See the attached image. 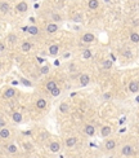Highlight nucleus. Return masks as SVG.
Here are the masks:
<instances>
[{"label": "nucleus", "mask_w": 139, "mask_h": 158, "mask_svg": "<svg viewBox=\"0 0 139 158\" xmlns=\"http://www.w3.org/2000/svg\"><path fill=\"white\" fill-rule=\"evenodd\" d=\"M23 83H25L26 86H31V83H30V82H27V80H23Z\"/></svg>", "instance_id": "35"}, {"label": "nucleus", "mask_w": 139, "mask_h": 158, "mask_svg": "<svg viewBox=\"0 0 139 158\" xmlns=\"http://www.w3.org/2000/svg\"><path fill=\"white\" fill-rule=\"evenodd\" d=\"M49 149H50L52 153H57V152H59L61 145H59V143H58V141H53V143H50Z\"/></svg>", "instance_id": "1"}, {"label": "nucleus", "mask_w": 139, "mask_h": 158, "mask_svg": "<svg viewBox=\"0 0 139 158\" xmlns=\"http://www.w3.org/2000/svg\"><path fill=\"white\" fill-rule=\"evenodd\" d=\"M8 9H9V4L8 3H1V10L3 12H7Z\"/></svg>", "instance_id": "26"}, {"label": "nucleus", "mask_w": 139, "mask_h": 158, "mask_svg": "<svg viewBox=\"0 0 139 158\" xmlns=\"http://www.w3.org/2000/svg\"><path fill=\"white\" fill-rule=\"evenodd\" d=\"M27 31L32 34V35H36V34H39V29L36 26H30V27H27Z\"/></svg>", "instance_id": "17"}, {"label": "nucleus", "mask_w": 139, "mask_h": 158, "mask_svg": "<svg viewBox=\"0 0 139 158\" xmlns=\"http://www.w3.org/2000/svg\"><path fill=\"white\" fill-rule=\"evenodd\" d=\"M41 73H43V74H48V73H49V67L48 66H43L41 67Z\"/></svg>", "instance_id": "28"}, {"label": "nucleus", "mask_w": 139, "mask_h": 158, "mask_svg": "<svg viewBox=\"0 0 139 158\" xmlns=\"http://www.w3.org/2000/svg\"><path fill=\"white\" fill-rule=\"evenodd\" d=\"M115 146H116L115 140H108V141H106V149H107V150H112V149H115Z\"/></svg>", "instance_id": "8"}, {"label": "nucleus", "mask_w": 139, "mask_h": 158, "mask_svg": "<svg viewBox=\"0 0 139 158\" xmlns=\"http://www.w3.org/2000/svg\"><path fill=\"white\" fill-rule=\"evenodd\" d=\"M1 122H0V125H1V127H4V125H5V121H4V118H1V119H0Z\"/></svg>", "instance_id": "33"}, {"label": "nucleus", "mask_w": 139, "mask_h": 158, "mask_svg": "<svg viewBox=\"0 0 139 158\" xmlns=\"http://www.w3.org/2000/svg\"><path fill=\"white\" fill-rule=\"evenodd\" d=\"M130 40L133 43H139V34H137V32L130 34Z\"/></svg>", "instance_id": "18"}, {"label": "nucleus", "mask_w": 139, "mask_h": 158, "mask_svg": "<svg viewBox=\"0 0 139 158\" xmlns=\"http://www.w3.org/2000/svg\"><path fill=\"white\" fill-rule=\"evenodd\" d=\"M129 91L130 92H138L139 91V83L138 82H130L129 83Z\"/></svg>", "instance_id": "3"}, {"label": "nucleus", "mask_w": 139, "mask_h": 158, "mask_svg": "<svg viewBox=\"0 0 139 158\" xmlns=\"http://www.w3.org/2000/svg\"><path fill=\"white\" fill-rule=\"evenodd\" d=\"M93 40H94V35L90 34V32L85 34V35L83 36V42H85V43H91Z\"/></svg>", "instance_id": "5"}, {"label": "nucleus", "mask_w": 139, "mask_h": 158, "mask_svg": "<svg viewBox=\"0 0 139 158\" xmlns=\"http://www.w3.org/2000/svg\"><path fill=\"white\" fill-rule=\"evenodd\" d=\"M138 131H139V127H138Z\"/></svg>", "instance_id": "37"}, {"label": "nucleus", "mask_w": 139, "mask_h": 158, "mask_svg": "<svg viewBox=\"0 0 139 158\" xmlns=\"http://www.w3.org/2000/svg\"><path fill=\"white\" fill-rule=\"evenodd\" d=\"M53 18H54L55 21H59V20H61V17L58 16V14H54V16H53Z\"/></svg>", "instance_id": "31"}, {"label": "nucleus", "mask_w": 139, "mask_h": 158, "mask_svg": "<svg viewBox=\"0 0 139 158\" xmlns=\"http://www.w3.org/2000/svg\"><path fill=\"white\" fill-rule=\"evenodd\" d=\"M57 88V84H55V82H48V84H46V89H48V91H53V89H55Z\"/></svg>", "instance_id": "16"}, {"label": "nucleus", "mask_w": 139, "mask_h": 158, "mask_svg": "<svg viewBox=\"0 0 139 158\" xmlns=\"http://www.w3.org/2000/svg\"><path fill=\"white\" fill-rule=\"evenodd\" d=\"M124 56H125V57H127V58H131V52H130V51H125Z\"/></svg>", "instance_id": "29"}, {"label": "nucleus", "mask_w": 139, "mask_h": 158, "mask_svg": "<svg viewBox=\"0 0 139 158\" xmlns=\"http://www.w3.org/2000/svg\"><path fill=\"white\" fill-rule=\"evenodd\" d=\"M14 93H16V89H13V88H8L7 91L4 92V97H5V99L13 97V96H14Z\"/></svg>", "instance_id": "6"}, {"label": "nucleus", "mask_w": 139, "mask_h": 158, "mask_svg": "<svg viewBox=\"0 0 139 158\" xmlns=\"http://www.w3.org/2000/svg\"><path fill=\"white\" fill-rule=\"evenodd\" d=\"M31 49V44L30 43H23L22 44V51H23V52H28V51H30Z\"/></svg>", "instance_id": "21"}, {"label": "nucleus", "mask_w": 139, "mask_h": 158, "mask_svg": "<svg viewBox=\"0 0 139 158\" xmlns=\"http://www.w3.org/2000/svg\"><path fill=\"white\" fill-rule=\"evenodd\" d=\"M76 141H77L76 137H68V139L66 140V145L68 146V148H71V146H73L75 144H76Z\"/></svg>", "instance_id": "9"}, {"label": "nucleus", "mask_w": 139, "mask_h": 158, "mask_svg": "<svg viewBox=\"0 0 139 158\" xmlns=\"http://www.w3.org/2000/svg\"><path fill=\"white\" fill-rule=\"evenodd\" d=\"M121 153H122V156H131L133 154V148L130 145H125L122 146V149H121Z\"/></svg>", "instance_id": "2"}, {"label": "nucleus", "mask_w": 139, "mask_h": 158, "mask_svg": "<svg viewBox=\"0 0 139 158\" xmlns=\"http://www.w3.org/2000/svg\"><path fill=\"white\" fill-rule=\"evenodd\" d=\"M17 10H19V12H26L27 10V4L26 3H19L17 5Z\"/></svg>", "instance_id": "15"}, {"label": "nucleus", "mask_w": 139, "mask_h": 158, "mask_svg": "<svg viewBox=\"0 0 139 158\" xmlns=\"http://www.w3.org/2000/svg\"><path fill=\"white\" fill-rule=\"evenodd\" d=\"M83 57H84L85 60H89V58L91 57V52H90L89 49H85V51H84V53H83Z\"/></svg>", "instance_id": "23"}, {"label": "nucleus", "mask_w": 139, "mask_h": 158, "mask_svg": "<svg viewBox=\"0 0 139 158\" xmlns=\"http://www.w3.org/2000/svg\"><path fill=\"white\" fill-rule=\"evenodd\" d=\"M98 7H99V3H98L97 0H90L89 1V8L90 9H97Z\"/></svg>", "instance_id": "20"}, {"label": "nucleus", "mask_w": 139, "mask_h": 158, "mask_svg": "<svg viewBox=\"0 0 139 158\" xmlns=\"http://www.w3.org/2000/svg\"><path fill=\"white\" fill-rule=\"evenodd\" d=\"M7 152H9V153H17V152H18V149H17V146L14 145V144H10V145H8L7 146Z\"/></svg>", "instance_id": "13"}, {"label": "nucleus", "mask_w": 139, "mask_h": 158, "mask_svg": "<svg viewBox=\"0 0 139 158\" xmlns=\"http://www.w3.org/2000/svg\"><path fill=\"white\" fill-rule=\"evenodd\" d=\"M111 66H112V62L109 60H107V61H104V62H103V67H104V69H111Z\"/></svg>", "instance_id": "25"}, {"label": "nucleus", "mask_w": 139, "mask_h": 158, "mask_svg": "<svg viewBox=\"0 0 139 158\" xmlns=\"http://www.w3.org/2000/svg\"><path fill=\"white\" fill-rule=\"evenodd\" d=\"M58 51H59V47H58L57 44H54V46H50V48H49L50 54H57V53H58Z\"/></svg>", "instance_id": "19"}, {"label": "nucleus", "mask_w": 139, "mask_h": 158, "mask_svg": "<svg viewBox=\"0 0 139 158\" xmlns=\"http://www.w3.org/2000/svg\"><path fill=\"white\" fill-rule=\"evenodd\" d=\"M13 121H14V122H21V121H22L21 113H14V114H13Z\"/></svg>", "instance_id": "22"}, {"label": "nucleus", "mask_w": 139, "mask_h": 158, "mask_svg": "<svg viewBox=\"0 0 139 158\" xmlns=\"http://www.w3.org/2000/svg\"><path fill=\"white\" fill-rule=\"evenodd\" d=\"M36 106H37V109H44L46 106V101L44 99H39L36 101Z\"/></svg>", "instance_id": "10"}, {"label": "nucleus", "mask_w": 139, "mask_h": 158, "mask_svg": "<svg viewBox=\"0 0 139 158\" xmlns=\"http://www.w3.org/2000/svg\"><path fill=\"white\" fill-rule=\"evenodd\" d=\"M58 30V26L55 24H49L48 26H46V31L48 32H55Z\"/></svg>", "instance_id": "11"}, {"label": "nucleus", "mask_w": 139, "mask_h": 158, "mask_svg": "<svg viewBox=\"0 0 139 158\" xmlns=\"http://www.w3.org/2000/svg\"><path fill=\"white\" fill-rule=\"evenodd\" d=\"M101 133H102V136H103V137H107L108 135L111 133V127H108V126L103 127V128H102V132H101Z\"/></svg>", "instance_id": "12"}, {"label": "nucleus", "mask_w": 139, "mask_h": 158, "mask_svg": "<svg viewBox=\"0 0 139 158\" xmlns=\"http://www.w3.org/2000/svg\"><path fill=\"white\" fill-rule=\"evenodd\" d=\"M50 93L53 95V96H59V93H61V89H59V88H55V89H53V91H52Z\"/></svg>", "instance_id": "27"}, {"label": "nucleus", "mask_w": 139, "mask_h": 158, "mask_svg": "<svg viewBox=\"0 0 139 158\" xmlns=\"http://www.w3.org/2000/svg\"><path fill=\"white\" fill-rule=\"evenodd\" d=\"M94 127L93 126H86L85 127V133L86 135H89V136H93V135H94Z\"/></svg>", "instance_id": "14"}, {"label": "nucleus", "mask_w": 139, "mask_h": 158, "mask_svg": "<svg viewBox=\"0 0 139 158\" xmlns=\"http://www.w3.org/2000/svg\"><path fill=\"white\" fill-rule=\"evenodd\" d=\"M89 82H90V78H89V75L83 74V75L80 77V84H81V86H88V84H89Z\"/></svg>", "instance_id": "4"}, {"label": "nucleus", "mask_w": 139, "mask_h": 158, "mask_svg": "<svg viewBox=\"0 0 139 158\" xmlns=\"http://www.w3.org/2000/svg\"><path fill=\"white\" fill-rule=\"evenodd\" d=\"M135 100H137V103H139V96H137V99H135Z\"/></svg>", "instance_id": "36"}, {"label": "nucleus", "mask_w": 139, "mask_h": 158, "mask_svg": "<svg viewBox=\"0 0 139 158\" xmlns=\"http://www.w3.org/2000/svg\"><path fill=\"white\" fill-rule=\"evenodd\" d=\"M4 48H5V47H4V44H0V51H1V52L4 51Z\"/></svg>", "instance_id": "34"}, {"label": "nucleus", "mask_w": 139, "mask_h": 158, "mask_svg": "<svg viewBox=\"0 0 139 158\" xmlns=\"http://www.w3.org/2000/svg\"><path fill=\"white\" fill-rule=\"evenodd\" d=\"M68 109H70V106H68L67 104H61V106H59V110H61L62 113H67Z\"/></svg>", "instance_id": "24"}, {"label": "nucleus", "mask_w": 139, "mask_h": 158, "mask_svg": "<svg viewBox=\"0 0 139 158\" xmlns=\"http://www.w3.org/2000/svg\"><path fill=\"white\" fill-rule=\"evenodd\" d=\"M104 99H111V93H104Z\"/></svg>", "instance_id": "32"}, {"label": "nucleus", "mask_w": 139, "mask_h": 158, "mask_svg": "<svg viewBox=\"0 0 139 158\" xmlns=\"http://www.w3.org/2000/svg\"><path fill=\"white\" fill-rule=\"evenodd\" d=\"M9 42L10 43H14L16 42V36L14 35H9Z\"/></svg>", "instance_id": "30"}, {"label": "nucleus", "mask_w": 139, "mask_h": 158, "mask_svg": "<svg viewBox=\"0 0 139 158\" xmlns=\"http://www.w3.org/2000/svg\"><path fill=\"white\" fill-rule=\"evenodd\" d=\"M9 135H10L9 130L3 127V128H1V131H0V136H1V139H8V137H9Z\"/></svg>", "instance_id": "7"}]
</instances>
